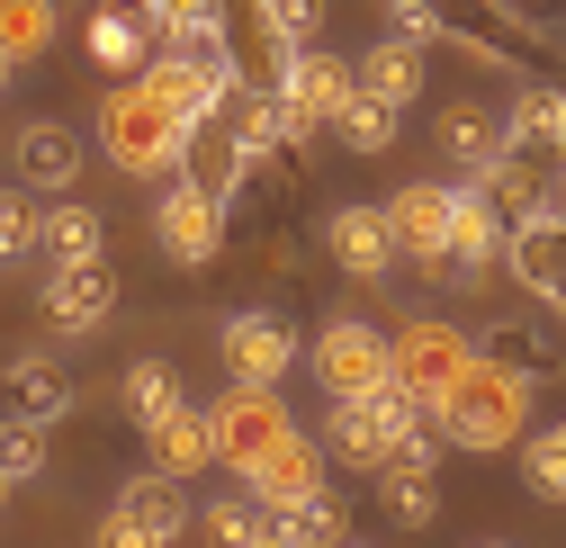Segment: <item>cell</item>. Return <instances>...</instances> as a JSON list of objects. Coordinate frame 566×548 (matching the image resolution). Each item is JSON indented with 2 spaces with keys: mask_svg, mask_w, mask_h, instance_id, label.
Masks as SVG:
<instances>
[{
  "mask_svg": "<svg viewBox=\"0 0 566 548\" xmlns=\"http://www.w3.org/2000/svg\"><path fill=\"white\" fill-rule=\"evenodd\" d=\"M54 36H63L54 0H0V54H10V63H36Z\"/></svg>",
  "mask_w": 566,
  "mask_h": 548,
  "instance_id": "cell-32",
  "label": "cell"
},
{
  "mask_svg": "<svg viewBox=\"0 0 566 548\" xmlns=\"http://www.w3.org/2000/svg\"><path fill=\"white\" fill-rule=\"evenodd\" d=\"M54 341H91L117 324V270L108 261H45V288H36Z\"/></svg>",
  "mask_w": 566,
  "mask_h": 548,
  "instance_id": "cell-11",
  "label": "cell"
},
{
  "mask_svg": "<svg viewBox=\"0 0 566 548\" xmlns=\"http://www.w3.org/2000/svg\"><path fill=\"white\" fill-rule=\"evenodd\" d=\"M135 82H145L189 135H207V126H226V108L243 99V63H234V45H154V63Z\"/></svg>",
  "mask_w": 566,
  "mask_h": 548,
  "instance_id": "cell-2",
  "label": "cell"
},
{
  "mask_svg": "<svg viewBox=\"0 0 566 548\" xmlns=\"http://www.w3.org/2000/svg\"><path fill=\"white\" fill-rule=\"evenodd\" d=\"M217 351H226V378H234V387H279V378L306 360V341H297L289 315H270V306H234V315L217 324Z\"/></svg>",
  "mask_w": 566,
  "mask_h": 548,
  "instance_id": "cell-10",
  "label": "cell"
},
{
  "mask_svg": "<svg viewBox=\"0 0 566 548\" xmlns=\"http://www.w3.org/2000/svg\"><path fill=\"white\" fill-rule=\"evenodd\" d=\"M432 135H441V154L459 162V180H468V171H485L494 154H504V126H494L476 99H450V108L432 117Z\"/></svg>",
  "mask_w": 566,
  "mask_h": 548,
  "instance_id": "cell-28",
  "label": "cell"
},
{
  "mask_svg": "<svg viewBox=\"0 0 566 548\" xmlns=\"http://www.w3.org/2000/svg\"><path fill=\"white\" fill-rule=\"evenodd\" d=\"M387 234H396V261L441 270V261H450V180L396 189V198H387Z\"/></svg>",
  "mask_w": 566,
  "mask_h": 548,
  "instance_id": "cell-13",
  "label": "cell"
},
{
  "mask_svg": "<svg viewBox=\"0 0 566 548\" xmlns=\"http://www.w3.org/2000/svg\"><path fill=\"white\" fill-rule=\"evenodd\" d=\"M333 135H342L350 154H387L396 135H405V117H396V108H378V99H350V108L333 117Z\"/></svg>",
  "mask_w": 566,
  "mask_h": 548,
  "instance_id": "cell-35",
  "label": "cell"
},
{
  "mask_svg": "<svg viewBox=\"0 0 566 548\" xmlns=\"http://www.w3.org/2000/svg\"><path fill=\"white\" fill-rule=\"evenodd\" d=\"M154 45H226V0H126Z\"/></svg>",
  "mask_w": 566,
  "mask_h": 548,
  "instance_id": "cell-26",
  "label": "cell"
},
{
  "mask_svg": "<svg viewBox=\"0 0 566 548\" xmlns=\"http://www.w3.org/2000/svg\"><path fill=\"white\" fill-rule=\"evenodd\" d=\"M207 441H217V467H234V486H252V476L297 441V423H289V404H279V387H226L207 404Z\"/></svg>",
  "mask_w": 566,
  "mask_h": 548,
  "instance_id": "cell-6",
  "label": "cell"
},
{
  "mask_svg": "<svg viewBox=\"0 0 566 548\" xmlns=\"http://www.w3.org/2000/svg\"><path fill=\"white\" fill-rule=\"evenodd\" d=\"M378 10H387V19H396V36H405V45H422V54H432V45L450 36L432 10H422V0H378Z\"/></svg>",
  "mask_w": 566,
  "mask_h": 548,
  "instance_id": "cell-38",
  "label": "cell"
},
{
  "mask_svg": "<svg viewBox=\"0 0 566 548\" xmlns=\"http://www.w3.org/2000/svg\"><path fill=\"white\" fill-rule=\"evenodd\" d=\"M350 548H378V539H350Z\"/></svg>",
  "mask_w": 566,
  "mask_h": 548,
  "instance_id": "cell-43",
  "label": "cell"
},
{
  "mask_svg": "<svg viewBox=\"0 0 566 548\" xmlns=\"http://www.w3.org/2000/svg\"><path fill=\"white\" fill-rule=\"evenodd\" d=\"M36 252L45 261H108V217L82 208V198H54L36 217Z\"/></svg>",
  "mask_w": 566,
  "mask_h": 548,
  "instance_id": "cell-24",
  "label": "cell"
},
{
  "mask_svg": "<svg viewBox=\"0 0 566 548\" xmlns=\"http://www.w3.org/2000/svg\"><path fill=\"white\" fill-rule=\"evenodd\" d=\"M324 252L342 280H387L396 270V234H387V208H369V198H350V208L324 217Z\"/></svg>",
  "mask_w": 566,
  "mask_h": 548,
  "instance_id": "cell-14",
  "label": "cell"
},
{
  "mask_svg": "<svg viewBox=\"0 0 566 548\" xmlns=\"http://www.w3.org/2000/svg\"><path fill=\"white\" fill-rule=\"evenodd\" d=\"M73 180H82V135L63 126V117L19 126V189H28V198H63Z\"/></svg>",
  "mask_w": 566,
  "mask_h": 548,
  "instance_id": "cell-16",
  "label": "cell"
},
{
  "mask_svg": "<svg viewBox=\"0 0 566 548\" xmlns=\"http://www.w3.org/2000/svg\"><path fill=\"white\" fill-rule=\"evenodd\" d=\"M504 270L531 297H566V208H539L504 234Z\"/></svg>",
  "mask_w": 566,
  "mask_h": 548,
  "instance_id": "cell-15",
  "label": "cell"
},
{
  "mask_svg": "<svg viewBox=\"0 0 566 548\" xmlns=\"http://www.w3.org/2000/svg\"><path fill=\"white\" fill-rule=\"evenodd\" d=\"M226 225H234V208H226L207 180H189V171L163 180V198H154V243H163V261L207 270V261L226 252Z\"/></svg>",
  "mask_w": 566,
  "mask_h": 548,
  "instance_id": "cell-7",
  "label": "cell"
},
{
  "mask_svg": "<svg viewBox=\"0 0 566 548\" xmlns=\"http://www.w3.org/2000/svg\"><path fill=\"white\" fill-rule=\"evenodd\" d=\"M566 145V91L557 82H531L522 99H513V117H504V154H557Z\"/></svg>",
  "mask_w": 566,
  "mask_h": 548,
  "instance_id": "cell-25",
  "label": "cell"
},
{
  "mask_svg": "<svg viewBox=\"0 0 566 548\" xmlns=\"http://www.w3.org/2000/svg\"><path fill=\"white\" fill-rule=\"evenodd\" d=\"M387 360H396V387L432 414V404L476 369V333L468 324H450L441 306H422V315H405L396 333H387Z\"/></svg>",
  "mask_w": 566,
  "mask_h": 548,
  "instance_id": "cell-5",
  "label": "cell"
},
{
  "mask_svg": "<svg viewBox=\"0 0 566 548\" xmlns=\"http://www.w3.org/2000/svg\"><path fill=\"white\" fill-rule=\"evenodd\" d=\"M513 450H522V486H531L539 504H566V414L539 423V432H522Z\"/></svg>",
  "mask_w": 566,
  "mask_h": 548,
  "instance_id": "cell-31",
  "label": "cell"
},
{
  "mask_svg": "<svg viewBox=\"0 0 566 548\" xmlns=\"http://www.w3.org/2000/svg\"><path fill=\"white\" fill-rule=\"evenodd\" d=\"M378 504L405 521V530H422L441 513V459H387L378 467Z\"/></svg>",
  "mask_w": 566,
  "mask_h": 548,
  "instance_id": "cell-27",
  "label": "cell"
},
{
  "mask_svg": "<svg viewBox=\"0 0 566 548\" xmlns=\"http://www.w3.org/2000/svg\"><path fill=\"white\" fill-rule=\"evenodd\" d=\"M36 252V208L28 189H0V261H28Z\"/></svg>",
  "mask_w": 566,
  "mask_h": 548,
  "instance_id": "cell-37",
  "label": "cell"
},
{
  "mask_svg": "<svg viewBox=\"0 0 566 548\" xmlns=\"http://www.w3.org/2000/svg\"><path fill=\"white\" fill-rule=\"evenodd\" d=\"M476 360H494V369H513V378H548V333L539 324H494V333H476Z\"/></svg>",
  "mask_w": 566,
  "mask_h": 548,
  "instance_id": "cell-33",
  "label": "cell"
},
{
  "mask_svg": "<svg viewBox=\"0 0 566 548\" xmlns=\"http://www.w3.org/2000/svg\"><path fill=\"white\" fill-rule=\"evenodd\" d=\"M468 189L485 198L494 217H504V234H513L522 217H539V208H548V171H539L531 154H494L485 171H468Z\"/></svg>",
  "mask_w": 566,
  "mask_h": 548,
  "instance_id": "cell-20",
  "label": "cell"
},
{
  "mask_svg": "<svg viewBox=\"0 0 566 548\" xmlns=\"http://www.w3.org/2000/svg\"><path fill=\"white\" fill-rule=\"evenodd\" d=\"M91 548H163V539H154V530H135L126 513H108V521L91 530Z\"/></svg>",
  "mask_w": 566,
  "mask_h": 548,
  "instance_id": "cell-39",
  "label": "cell"
},
{
  "mask_svg": "<svg viewBox=\"0 0 566 548\" xmlns=\"http://www.w3.org/2000/svg\"><path fill=\"white\" fill-rule=\"evenodd\" d=\"M154 450V476H171V486H189V476L217 467V441H207V404H171V414L145 432Z\"/></svg>",
  "mask_w": 566,
  "mask_h": 548,
  "instance_id": "cell-19",
  "label": "cell"
},
{
  "mask_svg": "<svg viewBox=\"0 0 566 548\" xmlns=\"http://www.w3.org/2000/svg\"><path fill=\"white\" fill-rule=\"evenodd\" d=\"M324 476H333V467H324V450H315V441L297 432V441H289V450H279V459H270V467L252 476V486H243V495H252L261 513H289V504L324 495Z\"/></svg>",
  "mask_w": 566,
  "mask_h": 548,
  "instance_id": "cell-21",
  "label": "cell"
},
{
  "mask_svg": "<svg viewBox=\"0 0 566 548\" xmlns=\"http://www.w3.org/2000/svg\"><path fill=\"white\" fill-rule=\"evenodd\" d=\"M422 423H432V414H422L405 387H378V396H360V404H333L324 432H315V450H324V467H360V476H378Z\"/></svg>",
  "mask_w": 566,
  "mask_h": 548,
  "instance_id": "cell-4",
  "label": "cell"
},
{
  "mask_svg": "<svg viewBox=\"0 0 566 548\" xmlns=\"http://www.w3.org/2000/svg\"><path fill=\"white\" fill-rule=\"evenodd\" d=\"M557 306H566V297H557Z\"/></svg>",
  "mask_w": 566,
  "mask_h": 548,
  "instance_id": "cell-45",
  "label": "cell"
},
{
  "mask_svg": "<svg viewBox=\"0 0 566 548\" xmlns=\"http://www.w3.org/2000/svg\"><path fill=\"white\" fill-rule=\"evenodd\" d=\"M315 387H324L333 404H360V396L396 387V360H387V333H378L369 315H333V324L315 333Z\"/></svg>",
  "mask_w": 566,
  "mask_h": 548,
  "instance_id": "cell-9",
  "label": "cell"
},
{
  "mask_svg": "<svg viewBox=\"0 0 566 548\" xmlns=\"http://www.w3.org/2000/svg\"><path fill=\"white\" fill-rule=\"evenodd\" d=\"M476 548H504V539H476Z\"/></svg>",
  "mask_w": 566,
  "mask_h": 548,
  "instance_id": "cell-44",
  "label": "cell"
},
{
  "mask_svg": "<svg viewBox=\"0 0 566 548\" xmlns=\"http://www.w3.org/2000/svg\"><path fill=\"white\" fill-rule=\"evenodd\" d=\"M10 82H19V63H10V54H0V91H10Z\"/></svg>",
  "mask_w": 566,
  "mask_h": 548,
  "instance_id": "cell-40",
  "label": "cell"
},
{
  "mask_svg": "<svg viewBox=\"0 0 566 548\" xmlns=\"http://www.w3.org/2000/svg\"><path fill=\"white\" fill-rule=\"evenodd\" d=\"M82 45H91V63H99L108 82H135V73L154 63V28L135 19L126 0H99V10H91V28H82Z\"/></svg>",
  "mask_w": 566,
  "mask_h": 548,
  "instance_id": "cell-17",
  "label": "cell"
},
{
  "mask_svg": "<svg viewBox=\"0 0 566 548\" xmlns=\"http://www.w3.org/2000/svg\"><path fill=\"white\" fill-rule=\"evenodd\" d=\"M422 73H432V54H422V45H405V36H378L360 63H350L360 99H378V108H396V117H405V99H422Z\"/></svg>",
  "mask_w": 566,
  "mask_h": 548,
  "instance_id": "cell-18",
  "label": "cell"
},
{
  "mask_svg": "<svg viewBox=\"0 0 566 548\" xmlns=\"http://www.w3.org/2000/svg\"><path fill=\"white\" fill-rule=\"evenodd\" d=\"M108 513H126L135 530H154L163 548H171V539H180V530L198 521V513H189V495L171 486V476H154V467H145V476H126V486H117V504H108Z\"/></svg>",
  "mask_w": 566,
  "mask_h": 548,
  "instance_id": "cell-23",
  "label": "cell"
},
{
  "mask_svg": "<svg viewBox=\"0 0 566 548\" xmlns=\"http://www.w3.org/2000/svg\"><path fill=\"white\" fill-rule=\"evenodd\" d=\"M73 404H82V396H73V369H63L54 351H10V360H0V423L54 432Z\"/></svg>",
  "mask_w": 566,
  "mask_h": 548,
  "instance_id": "cell-12",
  "label": "cell"
},
{
  "mask_svg": "<svg viewBox=\"0 0 566 548\" xmlns=\"http://www.w3.org/2000/svg\"><path fill=\"white\" fill-rule=\"evenodd\" d=\"M531 404H539V387L531 378H513V369H494V360H476L441 404H432V432L450 441V450H513L522 432H531Z\"/></svg>",
  "mask_w": 566,
  "mask_h": 548,
  "instance_id": "cell-1",
  "label": "cell"
},
{
  "mask_svg": "<svg viewBox=\"0 0 566 548\" xmlns=\"http://www.w3.org/2000/svg\"><path fill=\"white\" fill-rule=\"evenodd\" d=\"M279 521V548H350L360 530H350V504L324 486V495H306V504H289V513H270Z\"/></svg>",
  "mask_w": 566,
  "mask_h": 548,
  "instance_id": "cell-29",
  "label": "cell"
},
{
  "mask_svg": "<svg viewBox=\"0 0 566 548\" xmlns=\"http://www.w3.org/2000/svg\"><path fill=\"white\" fill-rule=\"evenodd\" d=\"M0 476H10V486L45 476V432H28V423H0Z\"/></svg>",
  "mask_w": 566,
  "mask_h": 548,
  "instance_id": "cell-36",
  "label": "cell"
},
{
  "mask_svg": "<svg viewBox=\"0 0 566 548\" xmlns=\"http://www.w3.org/2000/svg\"><path fill=\"white\" fill-rule=\"evenodd\" d=\"M279 108H289V135L297 145H315V135L360 99V82H350V63L333 54V45H306V54H279Z\"/></svg>",
  "mask_w": 566,
  "mask_h": 548,
  "instance_id": "cell-8",
  "label": "cell"
},
{
  "mask_svg": "<svg viewBox=\"0 0 566 548\" xmlns=\"http://www.w3.org/2000/svg\"><path fill=\"white\" fill-rule=\"evenodd\" d=\"M198 530H207V548H279V521L252 495H217V504L198 513Z\"/></svg>",
  "mask_w": 566,
  "mask_h": 548,
  "instance_id": "cell-30",
  "label": "cell"
},
{
  "mask_svg": "<svg viewBox=\"0 0 566 548\" xmlns=\"http://www.w3.org/2000/svg\"><path fill=\"white\" fill-rule=\"evenodd\" d=\"M99 154L117 171H135V180H171L189 162V126L145 82H108V99H99Z\"/></svg>",
  "mask_w": 566,
  "mask_h": 548,
  "instance_id": "cell-3",
  "label": "cell"
},
{
  "mask_svg": "<svg viewBox=\"0 0 566 548\" xmlns=\"http://www.w3.org/2000/svg\"><path fill=\"white\" fill-rule=\"evenodd\" d=\"M171 404H189V387H180V369H171V360H135V369H126V414L145 423V432L171 414Z\"/></svg>",
  "mask_w": 566,
  "mask_h": 548,
  "instance_id": "cell-34",
  "label": "cell"
},
{
  "mask_svg": "<svg viewBox=\"0 0 566 548\" xmlns=\"http://www.w3.org/2000/svg\"><path fill=\"white\" fill-rule=\"evenodd\" d=\"M10 495H19V486H10V476H0V504H10Z\"/></svg>",
  "mask_w": 566,
  "mask_h": 548,
  "instance_id": "cell-42",
  "label": "cell"
},
{
  "mask_svg": "<svg viewBox=\"0 0 566 548\" xmlns=\"http://www.w3.org/2000/svg\"><path fill=\"white\" fill-rule=\"evenodd\" d=\"M450 261H459V270H476V280H485L494 261H504V217H494L468 180H450Z\"/></svg>",
  "mask_w": 566,
  "mask_h": 548,
  "instance_id": "cell-22",
  "label": "cell"
},
{
  "mask_svg": "<svg viewBox=\"0 0 566 548\" xmlns=\"http://www.w3.org/2000/svg\"><path fill=\"white\" fill-rule=\"evenodd\" d=\"M548 162H557V180H566V145H557V154H548Z\"/></svg>",
  "mask_w": 566,
  "mask_h": 548,
  "instance_id": "cell-41",
  "label": "cell"
}]
</instances>
